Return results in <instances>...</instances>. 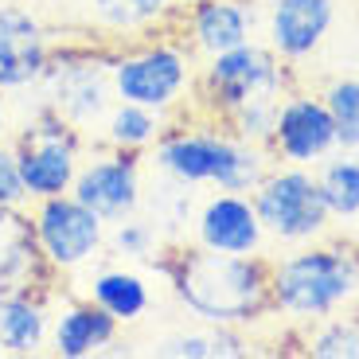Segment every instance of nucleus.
<instances>
[{
    "label": "nucleus",
    "instance_id": "f257e3e1",
    "mask_svg": "<svg viewBox=\"0 0 359 359\" xmlns=\"http://www.w3.org/2000/svg\"><path fill=\"white\" fill-rule=\"evenodd\" d=\"M153 269L168 281L176 305L196 324L254 328L269 313V258L266 254H215L203 246H164Z\"/></svg>",
    "mask_w": 359,
    "mask_h": 359
},
{
    "label": "nucleus",
    "instance_id": "f03ea898",
    "mask_svg": "<svg viewBox=\"0 0 359 359\" xmlns=\"http://www.w3.org/2000/svg\"><path fill=\"white\" fill-rule=\"evenodd\" d=\"M153 172L188 184V188H211V191H254L269 168L273 153L266 144H250L238 133L215 121V117L191 114L172 117L156 144L149 149Z\"/></svg>",
    "mask_w": 359,
    "mask_h": 359
},
{
    "label": "nucleus",
    "instance_id": "7ed1b4c3",
    "mask_svg": "<svg viewBox=\"0 0 359 359\" xmlns=\"http://www.w3.org/2000/svg\"><path fill=\"white\" fill-rule=\"evenodd\" d=\"M359 305V243L351 238H316L289 246L269 258V313L289 328H305L324 316Z\"/></svg>",
    "mask_w": 359,
    "mask_h": 359
},
{
    "label": "nucleus",
    "instance_id": "20e7f679",
    "mask_svg": "<svg viewBox=\"0 0 359 359\" xmlns=\"http://www.w3.org/2000/svg\"><path fill=\"white\" fill-rule=\"evenodd\" d=\"M196 74H199V59L176 36V27H161V32L133 39V43H117L114 55H109L114 98L149 106L164 117H176L184 106L191 109Z\"/></svg>",
    "mask_w": 359,
    "mask_h": 359
},
{
    "label": "nucleus",
    "instance_id": "39448f33",
    "mask_svg": "<svg viewBox=\"0 0 359 359\" xmlns=\"http://www.w3.org/2000/svg\"><path fill=\"white\" fill-rule=\"evenodd\" d=\"M293 86V67L269 51L266 39H250L234 51L211 55L199 63L191 114L226 121L234 109L250 106V102H281Z\"/></svg>",
    "mask_w": 359,
    "mask_h": 359
},
{
    "label": "nucleus",
    "instance_id": "423d86ee",
    "mask_svg": "<svg viewBox=\"0 0 359 359\" xmlns=\"http://www.w3.org/2000/svg\"><path fill=\"white\" fill-rule=\"evenodd\" d=\"M109 55L114 47L98 39H82V43H63L51 51L43 79L36 94L39 106L71 121L86 141L102 133V121L114 109V79H109Z\"/></svg>",
    "mask_w": 359,
    "mask_h": 359
},
{
    "label": "nucleus",
    "instance_id": "0eeeda50",
    "mask_svg": "<svg viewBox=\"0 0 359 359\" xmlns=\"http://www.w3.org/2000/svg\"><path fill=\"white\" fill-rule=\"evenodd\" d=\"M254 211H258L266 238L278 246H305L332 234V211L324 203L316 168L301 164H278L262 176V184L250 191Z\"/></svg>",
    "mask_w": 359,
    "mask_h": 359
},
{
    "label": "nucleus",
    "instance_id": "6e6552de",
    "mask_svg": "<svg viewBox=\"0 0 359 359\" xmlns=\"http://www.w3.org/2000/svg\"><path fill=\"white\" fill-rule=\"evenodd\" d=\"M12 149H16L27 203H36V199L67 196L74 188V176H79L90 141L55 109L36 106V114L12 129Z\"/></svg>",
    "mask_w": 359,
    "mask_h": 359
},
{
    "label": "nucleus",
    "instance_id": "1a4fd4ad",
    "mask_svg": "<svg viewBox=\"0 0 359 359\" xmlns=\"http://www.w3.org/2000/svg\"><path fill=\"white\" fill-rule=\"evenodd\" d=\"M106 219L79 203L71 191L32 203V231H36L39 258L51 278H67V273L94 266L98 254L106 250Z\"/></svg>",
    "mask_w": 359,
    "mask_h": 359
},
{
    "label": "nucleus",
    "instance_id": "9d476101",
    "mask_svg": "<svg viewBox=\"0 0 359 359\" xmlns=\"http://www.w3.org/2000/svg\"><path fill=\"white\" fill-rule=\"evenodd\" d=\"M71 196L79 199V203H86L94 215H102L106 223L137 215L141 203H144V164H141V156L109 149V144H94V153L86 149Z\"/></svg>",
    "mask_w": 359,
    "mask_h": 359
},
{
    "label": "nucleus",
    "instance_id": "9b49d317",
    "mask_svg": "<svg viewBox=\"0 0 359 359\" xmlns=\"http://www.w3.org/2000/svg\"><path fill=\"white\" fill-rule=\"evenodd\" d=\"M340 149L332 114L324 106L320 94L293 86L285 98L278 102V121H273V137H269V153L278 164H301V168H316L320 161Z\"/></svg>",
    "mask_w": 359,
    "mask_h": 359
},
{
    "label": "nucleus",
    "instance_id": "f8f14e48",
    "mask_svg": "<svg viewBox=\"0 0 359 359\" xmlns=\"http://www.w3.org/2000/svg\"><path fill=\"white\" fill-rule=\"evenodd\" d=\"M51 32L43 16L20 0H0V94H27L51 63Z\"/></svg>",
    "mask_w": 359,
    "mask_h": 359
},
{
    "label": "nucleus",
    "instance_id": "ddd939ff",
    "mask_svg": "<svg viewBox=\"0 0 359 359\" xmlns=\"http://www.w3.org/2000/svg\"><path fill=\"white\" fill-rule=\"evenodd\" d=\"M172 27L196 59H211L250 39H262V4L258 0H199L176 12Z\"/></svg>",
    "mask_w": 359,
    "mask_h": 359
},
{
    "label": "nucleus",
    "instance_id": "4468645a",
    "mask_svg": "<svg viewBox=\"0 0 359 359\" xmlns=\"http://www.w3.org/2000/svg\"><path fill=\"white\" fill-rule=\"evenodd\" d=\"M336 27V0H266L262 4V39L289 67L316 59Z\"/></svg>",
    "mask_w": 359,
    "mask_h": 359
},
{
    "label": "nucleus",
    "instance_id": "2eb2a0df",
    "mask_svg": "<svg viewBox=\"0 0 359 359\" xmlns=\"http://www.w3.org/2000/svg\"><path fill=\"white\" fill-rule=\"evenodd\" d=\"M191 243L215 254H262L266 250V226L254 211L250 191H211L199 199Z\"/></svg>",
    "mask_w": 359,
    "mask_h": 359
},
{
    "label": "nucleus",
    "instance_id": "dca6fc26",
    "mask_svg": "<svg viewBox=\"0 0 359 359\" xmlns=\"http://www.w3.org/2000/svg\"><path fill=\"white\" fill-rule=\"evenodd\" d=\"M121 336V324L98 309L90 297H74L63 301L59 309H51V340L47 348L59 359H94L106 355Z\"/></svg>",
    "mask_w": 359,
    "mask_h": 359
},
{
    "label": "nucleus",
    "instance_id": "f3484780",
    "mask_svg": "<svg viewBox=\"0 0 359 359\" xmlns=\"http://www.w3.org/2000/svg\"><path fill=\"white\" fill-rule=\"evenodd\" d=\"M82 8H86V24L98 36V43L117 47L153 36L161 27H172L180 4L176 0H82Z\"/></svg>",
    "mask_w": 359,
    "mask_h": 359
},
{
    "label": "nucleus",
    "instance_id": "a211bd4d",
    "mask_svg": "<svg viewBox=\"0 0 359 359\" xmlns=\"http://www.w3.org/2000/svg\"><path fill=\"white\" fill-rule=\"evenodd\" d=\"M51 285L4 289L0 293V351L4 355H39L51 340Z\"/></svg>",
    "mask_w": 359,
    "mask_h": 359
},
{
    "label": "nucleus",
    "instance_id": "6ab92c4d",
    "mask_svg": "<svg viewBox=\"0 0 359 359\" xmlns=\"http://www.w3.org/2000/svg\"><path fill=\"white\" fill-rule=\"evenodd\" d=\"M82 297H90L98 309H106L121 328H133L144 316L153 313V285L141 269H133L129 262H109V266H94V273L86 278Z\"/></svg>",
    "mask_w": 359,
    "mask_h": 359
},
{
    "label": "nucleus",
    "instance_id": "aec40b11",
    "mask_svg": "<svg viewBox=\"0 0 359 359\" xmlns=\"http://www.w3.org/2000/svg\"><path fill=\"white\" fill-rule=\"evenodd\" d=\"M43 258L32 231V211L27 207H0V293L4 289H32L51 285Z\"/></svg>",
    "mask_w": 359,
    "mask_h": 359
},
{
    "label": "nucleus",
    "instance_id": "412c9836",
    "mask_svg": "<svg viewBox=\"0 0 359 359\" xmlns=\"http://www.w3.org/2000/svg\"><path fill=\"white\" fill-rule=\"evenodd\" d=\"M153 355L164 359H246L254 355V340L246 328H226V324H199L153 340Z\"/></svg>",
    "mask_w": 359,
    "mask_h": 359
},
{
    "label": "nucleus",
    "instance_id": "4be33fe9",
    "mask_svg": "<svg viewBox=\"0 0 359 359\" xmlns=\"http://www.w3.org/2000/svg\"><path fill=\"white\" fill-rule=\"evenodd\" d=\"M172 117L156 114L149 106H133V102H114V109L102 121L98 144H109V149H121V153H137L149 156V149L156 144V137L164 133Z\"/></svg>",
    "mask_w": 359,
    "mask_h": 359
},
{
    "label": "nucleus",
    "instance_id": "5701e85b",
    "mask_svg": "<svg viewBox=\"0 0 359 359\" xmlns=\"http://www.w3.org/2000/svg\"><path fill=\"white\" fill-rule=\"evenodd\" d=\"M316 180L332 211V223H359V149H336L328 161L316 164Z\"/></svg>",
    "mask_w": 359,
    "mask_h": 359
},
{
    "label": "nucleus",
    "instance_id": "b1692460",
    "mask_svg": "<svg viewBox=\"0 0 359 359\" xmlns=\"http://www.w3.org/2000/svg\"><path fill=\"white\" fill-rule=\"evenodd\" d=\"M301 348L313 359H359V305L301 328Z\"/></svg>",
    "mask_w": 359,
    "mask_h": 359
},
{
    "label": "nucleus",
    "instance_id": "393cba45",
    "mask_svg": "<svg viewBox=\"0 0 359 359\" xmlns=\"http://www.w3.org/2000/svg\"><path fill=\"white\" fill-rule=\"evenodd\" d=\"M164 246H168L164 234L156 231V223L144 219L141 211L106 226V250L114 262H129V266H133V262H144V266H153Z\"/></svg>",
    "mask_w": 359,
    "mask_h": 359
},
{
    "label": "nucleus",
    "instance_id": "a878e982",
    "mask_svg": "<svg viewBox=\"0 0 359 359\" xmlns=\"http://www.w3.org/2000/svg\"><path fill=\"white\" fill-rule=\"evenodd\" d=\"M320 98L328 106V114H332L340 149H359V79L340 74V79H332L320 90Z\"/></svg>",
    "mask_w": 359,
    "mask_h": 359
},
{
    "label": "nucleus",
    "instance_id": "bb28decb",
    "mask_svg": "<svg viewBox=\"0 0 359 359\" xmlns=\"http://www.w3.org/2000/svg\"><path fill=\"white\" fill-rule=\"evenodd\" d=\"M273 121H278V102H250V106L234 109L223 126L231 133H238L243 141L250 144H266L269 149V137H273Z\"/></svg>",
    "mask_w": 359,
    "mask_h": 359
},
{
    "label": "nucleus",
    "instance_id": "cd10ccee",
    "mask_svg": "<svg viewBox=\"0 0 359 359\" xmlns=\"http://www.w3.org/2000/svg\"><path fill=\"white\" fill-rule=\"evenodd\" d=\"M0 207H27L24 176H20L12 141H0Z\"/></svg>",
    "mask_w": 359,
    "mask_h": 359
},
{
    "label": "nucleus",
    "instance_id": "c85d7f7f",
    "mask_svg": "<svg viewBox=\"0 0 359 359\" xmlns=\"http://www.w3.org/2000/svg\"><path fill=\"white\" fill-rule=\"evenodd\" d=\"M8 94H0V141H12V129H16V121H12V106H8Z\"/></svg>",
    "mask_w": 359,
    "mask_h": 359
},
{
    "label": "nucleus",
    "instance_id": "c756f323",
    "mask_svg": "<svg viewBox=\"0 0 359 359\" xmlns=\"http://www.w3.org/2000/svg\"><path fill=\"white\" fill-rule=\"evenodd\" d=\"M176 4H180V8H184V4H199V0H176Z\"/></svg>",
    "mask_w": 359,
    "mask_h": 359
},
{
    "label": "nucleus",
    "instance_id": "7c9ffc66",
    "mask_svg": "<svg viewBox=\"0 0 359 359\" xmlns=\"http://www.w3.org/2000/svg\"><path fill=\"white\" fill-rule=\"evenodd\" d=\"M0 355H4V351H0Z\"/></svg>",
    "mask_w": 359,
    "mask_h": 359
}]
</instances>
